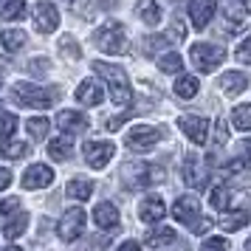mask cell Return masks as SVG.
Instances as JSON below:
<instances>
[{
    "mask_svg": "<svg viewBox=\"0 0 251 251\" xmlns=\"http://www.w3.org/2000/svg\"><path fill=\"white\" fill-rule=\"evenodd\" d=\"M12 99L28 110H46L59 99V91L57 88H37L31 82H17L12 88Z\"/></svg>",
    "mask_w": 251,
    "mask_h": 251,
    "instance_id": "obj_1",
    "label": "cell"
},
{
    "mask_svg": "<svg viewBox=\"0 0 251 251\" xmlns=\"http://www.w3.org/2000/svg\"><path fill=\"white\" fill-rule=\"evenodd\" d=\"M93 71L102 76L107 85H110V96H113V104H130L133 102V91H130V79H127L125 68L119 65H110V62H93Z\"/></svg>",
    "mask_w": 251,
    "mask_h": 251,
    "instance_id": "obj_2",
    "label": "cell"
},
{
    "mask_svg": "<svg viewBox=\"0 0 251 251\" xmlns=\"http://www.w3.org/2000/svg\"><path fill=\"white\" fill-rule=\"evenodd\" d=\"M164 181V170L161 167H152V164H141V161H130L122 167V183L127 189H144V186H152V183Z\"/></svg>",
    "mask_w": 251,
    "mask_h": 251,
    "instance_id": "obj_3",
    "label": "cell"
},
{
    "mask_svg": "<svg viewBox=\"0 0 251 251\" xmlns=\"http://www.w3.org/2000/svg\"><path fill=\"white\" fill-rule=\"evenodd\" d=\"M93 46L99 48V51H104V54H125L127 51V34H125V28H122V23L110 20V23H104L102 28H96Z\"/></svg>",
    "mask_w": 251,
    "mask_h": 251,
    "instance_id": "obj_4",
    "label": "cell"
},
{
    "mask_svg": "<svg viewBox=\"0 0 251 251\" xmlns=\"http://www.w3.org/2000/svg\"><path fill=\"white\" fill-rule=\"evenodd\" d=\"M189 59H192V65L201 74H212L226 59V48L217 46V43H195L189 48Z\"/></svg>",
    "mask_w": 251,
    "mask_h": 251,
    "instance_id": "obj_5",
    "label": "cell"
},
{
    "mask_svg": "<svg viewBox=\"0 0 251 251\" xmlns=\"http://www.w3.org/2000/svg\"><path fill=\"white\" fill-rule=\"evenodd\" d=\"M183 181H186V186H192V189H203L206 181H209V164L198 152H189L183 158Z\"/></svg>",
    "mask_w": 251,
    "mask_h": 251,
    "instance_id": "obj_6",
    "label": "cell"
},
{
    "mask_svg": "<svg viewBox=\"0 0 251 251\" xmlns=\"http://www.w3.org/2000/svg\"><path fill=\"white\" fill-rule=\"evenodd\" d=\"M82 231H85V212H82V209H68V212L62 215V220L57 223L59 240H62V243H74Z\"/></svg>",
    "mask_w": 251,
    "mask_h": 251,
    "instance_id": "obj_7",
    "label": "cell"
},
{
    "mask_svg": "<svg viewBox=\"0 0 251 251\" xmlns=\"http://www.w3.org/2000/svg\"><path fill=\"white\" fill-rule=\"evenodd\" d=\"M125 141H127L130 150L144 152V150H152L161 141V130H155V127H150V125H138V127H133V130L127 133Z\"/></svg>",
    "mask_w": 251,
    "mask_h": 251,
    "instance_id": "obj_8",
    "label": "cell"
},
{
    "mask_svg": "<svg viewBox=\"0 0 251 251\" xmlns=\"http://www.w3.org/2000/svg\"><path fill=\"white\" fill-rule=\"evenodd\" d=\"M59 25V12L54 3H48V0H40L34 6V28L40 34H51V31H57Z\"/></svg>",
    "mask_w": 251,
    "mask_h": 251,
    "instance_id": "obj_9",
    "label": "cell"
},
{
    "mask_svg": "<svg viewBox=\"0 0 251 251\" xmlns=\"http://www.w3.org/2000/svg\"><path fill=\"white\" fill-rule=\"evenodd\" d=\"M113 141H88L85 144V161H88V167H93V170H102V167H107V161L113 158Z\"/></svg>",
    "mask_w": 251,
    "mask_h": 251,
    "instance_id": "obj_10",
    "label": "cell"
},
{
    "mask_svg": "<svg viewBox=\"0 0 251 251\" xmlns=\"http://www.w3.org/2000/svg\"><path fill=\"white\" fill-rule=\"evenodd\" d=\"M172 217H175L178 223L192 226L195 220L201 217V201H198L195 195H183V198H178L175 206H172Z\"/></svg>",
    "mask_w": 251,
    "mask_h": 251,
    "instance_id": "obj_11",
    "label": "cell"
},
{
    "mask_svg": "<svg viewBox=\"0 0 251 251\" xmlns=\"http://www.w3.org/2000/svg\"><path fill=\"white\" fill-rule=\"evenodd\" d=\"M181 130L186 133V138L192 141V144H206V138H209V122L201 119V116H181Z\"/></svg>",
    "mask_w": 251,
    "mask_h": 251,
    "instance_id": "obj_12",
    "label": "cell"
},
{
    "mask_svg": "<svg viewBox=\"0 0 251 251\" xmlns=\"http://www.w3.org/2000/svg\"><path fill=\"white\" fill-rule=\"evenodd\" d=\"M54 183V170L46 167V164H34V167H28L23 175V186L25 189H46Z\"/></svg>",
    "mask_w": 251,
    "mask_h": 251,
    "instance_id": "obj_13",
    "label": "cell"
},
{
    "mask_svg": "<svg viewBox=\"0 0 251 251\" xmlns=\"http://www.w3.org/2000/svg\"><path fill=\"white\" fill-rule=\"evenodd\" d=\"M57 125H59V130H65V133H85V130L91 127V122H88V116L79 113V110H62V113L57 116Z\"/></svg>",
    "mask_w": 251,
    "mask_h": 251,
    "instance_id": "obj_14",
    "label": "cell"
},
{
    "mask_svg": "<svg viewBox=\"0 0 251 251\" xmlns=\"http://www.w3.org/2000/svg\"><path fill=\"white\" fill-rule=\"evenodd\" d=\"M164 215H167V206H164V201H161L158 195H150V198H144V201H141V206H138V217H141L144 223H158Z\"/></svg>",
    "mask_w": 251,
    "mask_h": 251,
    "instance_id": "obj_15",
    "label": "cell"
},
{
    "mask_svg": "<svg viewBox=\"0 0 251 251\" xmlns=\"http://www.w3.org/2000/svg\"><path fill=\"white\" fill-rule=\"evenodd\" d=\"M215 14V3L212 0H189V20L195 28H206Z\"/></svg>",
    "mask_w": 251,
    "mask_h": 251,
    "instance_id": "obj_16",
    "label": "cell"
},
{
    "mask_svg": "<svg viewBox=\"0 0 251 251\" xmlns=\"http://www.w3.org/2000/svg\"><path fill=\"white\" fill-rule=\"evenodd\" d=\"M223 17H226L228 28H243V25L249 23V9H246V3H240V0H226Z\"/></svg>",
    "mask_w": 251,
    "mask_h": 251,
    "instance_id": "obj_17",
    "label": "cell"
},
{
    "mask_svg": "<svg viewBox=\"0 0 251 251\" xmlns=\"http://www.w3.org/2000/svg\"><path fill=\"white\" fill-rule=\"evenodd\" d=\"M93 220H96V226L104 228V231H113L119 226V209L113 203H99L93 209Z\"/></svg>",
    "mask_w": 251,
    "mask_h": 251,
    "instance_id": "obj_18",
    "label": "cell"
},
{
    "mask_svg": "<svg viewBox=\"0 0 251 251\" xmlns=\"http://www.w3.org/2000/svg\"><path fill=\"white\" fill-rule=\"evenodd\" d=\"M76 99H79L82 104H102V99H104L102 85L96 79H85L79 88H76Z\"/></svg>",
    "mask_w": 251,
    "mask_h": 251,
    "instance_id": "obj_19",
    "label": "cell"
},
{
    "mask_svg": "<svg viewBox=\"0 0 251 251\" xmlns=\"http://www.w3.org/2000/svg\"><path fill=\"white\" fill-rule=\"evenodd\" d=\"M71 147H74V138L71 136H57L48 141V155L54 161H68L71 158Z\"/></svg>",
    "mask_w": 251,
    "mask_h": 251,
    "instance_id": "obj_20",
    "label": "cell"
},
{
    "mask_svg": "<svg viewBox=\"0 0 251 251\" xmlns=\"http://www.w3.org/2000/svg\"><path fill=\"white\" fill-rule=\"evenodd\" d=\"M136 14H138V20H144L147 25H155L161 20V9H158L155 0H138L136 3Z\"/></svg>",
    "mask_w": 251,
    "mask_h": 251,
    "instance_id": "obj_21",
    "label": "cell"
},
{
    "mask_svg": "<svg viewBox=\"0 0 251 251\" xmlns=\"http://www.w3.org/2000/svg\"><path fill=\"white\" fill-rule=\"evenodd\" d=\"M246 85H249V79H246L240 71H226V74L220 76V88H223L226 93H243Z\"/></svg>",
    "mask_w": 251,
    "mask_h": 251,
    "instance_id": "obj_22",
    "label": "cell"
},
{
    "mask_svg": "<svg viewBox=\"0 0 251 251\" xmlns=\"http://www.w3.org/2000/svg\"><path fill=\"white\" fill-rule=\"evenodd\" d=\"M65 192H68V198H74V201H88L93 192V181L91 178H74V181L65 186Z\"/></svg>",
    "mask_w": 251,
    "mask_h": 251,
    "instance_id": "obj_23",
    "label": "cell"
},
{
    "mask_svg": "<svg viewBox=\"0 0 251 251\" xmlns=\"http://www.w3.org/2000/svg\"><path fill=\"white\" fill-rule=\"evenodd\" d=\"M25 228H28V212H17L12 220H6V226H3V234L9 240H17L23 234Z\"/></svg>",
    "mask_w": 251,
    "mask_h": 251,
    "instance_id": "obj_24",
    "label": "cell"
},
{
    "mask_svg": "<svg viewBox=\"0 0 251 251\" xmlns=\"http://www.w3.org/2000/svg\"><path fill=\"white\" fill-rule=\"evenodd\" d=\"M25 31L23 28H6L3 34H0V43H3V48L6 51H20V48L25 46Z\"/></svg>",
    "mask_w": 251,
    "mask_h": 251,
    "instance_id": "obj_25",
    "label": "cell"
},
{
    "mask_svg": "<svg viewBox=\"0 0 251 251\" xmlns=\"http://www.w3.org/2000/svg\"><path fill=\"white\" fill-rule=\"evenodd\" d=\"M170 243H175V231H172L170 226H161V228H155V231L147 234L150 249H164V246H170Z\"/></svg>",
    "mask_w": 251,
    "mask_h": 251,
    "instance_id": "obj_26",
    "label": "cell"
},
{
    "mask_svg": "<svg viewBox=\"0 0 251 251\" xmlns=\"http://www.w3.org/2000/svg\"><path fill=\"white\" fill-rule=\"evenodd\" d=\"M249 220H251L249 212H226V215L220 217V228H223V231H237V228H243Z\"/></svg>",
    "mask_w": 251,
    "mask_h": 251,
    "instance_id": "obj_27",
    "label": "cell"
},
{
    "mask_svg": "<svg viewBox=\"0 0 251 251\" xmlns=\"http://www.w3.org/2000/svg\"><path fill=\"white\" fill-rule=\"evenodd\" d=\"M198 79L195 76H189V74H183V76H178V82H175V96H181V99H192V96H198Z\"/></svg>",
    "mask_w": 251,
    "mask_h": 251,
    "instance_id": "obj_28",
    "label": "cell"
},
{
    "mask_svg": "<svg viewBox=\"0 0 251 251\" xmlns=\"http://www.w3.org/2000/svg\"><path fill=\"white\" fill-rule=\"evenodd\" d=\"M183 65L181 54H175V51H170V54H164V57H158V68L164 71V74H178Z\"/></svg>",
    "mask_w": 251,
    "mask_h": 251,
    "instance_id": "obj_29",
    "label": "cell"
},
{
    "mask_svg": "<svg viewBox=\"0 0 251 251\" xmlns=\"http://www.w3.org/2000/svg\"><path fill=\"white\" fill-rule=\"evenodd\" d=\"M231 122L237 130H251V104H240L231 113Z\"/></svg>",
    "mask_w": 251,
    "mask_h": 251,
    "instance_id": "obj_30",
    "label": "cell"
},
{
    "mask_svg": "<svg viewBox=\"0 0 251 251\" xmlns=\"http://www.w3.org/2000/svg\"><path fill=\"white\" fill-rule=\"evenodd\" d=\"M25 12V0H9L6 6H3V20H17V17H23Z\"/></svg>",
    "mask_w": 251,
    "mask_h": 251,
    "instance_id": "obj_31",
    "label": "cell"
},
{
    "mask_svg": "<svg viewBox=\"0 0 251 251\" xmlns=\"http://www.w3.org/2000/svg\"><path fill=\"white\" fill-rule=\"evenodd\" d=\"M59 54L65 59H79L82 57V51H79V46L74 43V37H62V40H59Z\"/></svg>",
    "mask_w": 251,
    "mask_h": 251,
    "instance_id": "obj_32",
    "label": "cell"
},
{
    "mask_svg": "<svg viewBox=\"0 0 251 251\" xmlns=\"http://www.w3.org/2000/svg\"><path fill=\"white\" fill-rule=\"evenodd\" d=\"M3 155H6V158H25V155H28V144H25V141H9V144L3 147Z\"/></svg>",
    "mask_w": 251,
    "mask_h": 251,
    "instance_id": "obj_33",
    "label": "cell"
},
{
    "mask_svg": "<svg viewBox=\"0 0 251 251\" xmlns=\"http://www.w3.org/2000/svg\"><path fill=\"white\" fill-rule=\"evenodd\" d=\"M48 127H51L48 125V119H28V122H25V130H28L34 138H46Z\"/></svg>",
    "mask_w": 251,
    "mask_h": 251,
    "instance_id": "obj_34",
    "label": "cell"
},
{
    "mask_svg": "<svg viewBox=\"0 0 251 251\" xmlns=\"http://www.w3.org/2000/svg\"><path fill=\"white\" fill-rule=\"evenodd\" d=\"M17 127V116L14 113H0V138H9Z\"/></svg>",
    "mask_w": 251,
    "mask_h": 251,
    "instance_id": "obj_35",
    "label": "cell"
},
{
    "mask_svg": "<svg viewBox=\"0 0 251 251\" xmlns=\"http://www.w3.org/2000/svg\"><path fill=\"white\" fill-rule=\"evenodd\" d=\"M167 43H170V40H167L164 34L147 37V40H144V54H150V57H152L155 51H161V48H167Z\"/></svg>",
    "mask_w": 251,
    "mask_h": 251,
    "instance_id": "obj_36",
    "label": "cell"
},
{
    "mask_svg": "<svg viewBox=\"0 0 251 251\" xmlns=\"http://www.w3.org/2000/svg\"><path fill=\"white\" fill-rule=\"evenodd\" d=\"M209 203L215 206V209H226V206H228V189H226V186H215Z\"/></svg>",
    "mask_w": 251,
    "mask_h": 251,
    "instance_id": "obj_37",
    "label": "cell"
},
{
    "mask_svg": "<svg viewBox=\"0 0 251 251\" xmlns=\"http://www.w3.org/2000/svg\"><path fill=\"white\" fill-rule=\"evenodd\" d=\"M234 59H237V62H246V65H251V37H246V40L237 46V51H234Z\"/></svg>",
    "mask_w": 251,
    "mask_h": 251,
    "instance_id": "obj_38",
    "label": "cell"
},
{
    "mask_svg": "<svg viewBox=\"0 0 251 251\" xmlns=\"http://www.w3.org/2000/svg\"><path fill=\"white\" fill-rule=\"evenodd\" d=\"M201 251H228V240L226 237H209V240H203Z\"/></svg>",
    "mask_w": 251,
    "mask_h": 251,
    "instance_id": "obj_39",
    "label": "cell"
},
{
    "mask_svg": "<svg viewBox=\"0 0 251 251\" xmlns=\"http://www.w3.org/2000/svg\"><path fill=\"white\" fill-rule=\"evenodd\" d=\"M170 43H181L183 37H186V25H183V20H172V28L170 34H164Z\"/></svg>",
    "mask_w": 251,
    "mask_h": 251,
    "instance_id": "obj_40",
    "label": "cell"
},
{
    "mask_svg": "<svg viewBox=\"0 0 251 251\" xmlns=\"http://www.w3.org/2000/svg\"><path fill=\"white\" fill-rule=\"evenodd\" d=\"M12 212H20V198H6L0 203V220H6Z\"/></svg>",
    "mask_w": 251,
    "mask_h": 251,
    "instance_id": "obj_41",
    "label": "cell"
},
{
    "mask_svg": "<svg viewBox=\"0 0 251 251\" xmlns=\"http://www.w3.org/2000/svg\"><path fill=\"white\" fill-rule=\"evenodd\" d=\"M48 65H51L48 59L37 57V59H31V65H28V74H31V76H46V74H48Z\"/></svg>",
    "mask_w": 251,
    "mask_h": 251,
    "instance_id": "obj_42",
    "label": "cell"
},
{
    "mask_svg": "<svg viewBox=\"0 0 251 251\" xmlns=\"http://www.w3.org/2000/svg\"><path fill=\"white\" fill-rule=\"evenodd\" d=\"M228 141V125L223 122V119H217V127H215V144L217 147H223Z\"/></svg>",
    "mask_w": 251,
    "mask_h": 251,
    "instance_id": "obj_43",
    "label": "cell"
},
{
    "mask_svg": "<svg viewBox=\"0 0 251 251\" xmlns=\"http://www.w3.org/2000/svg\"><path fill=\"white\" fill-rule=\"evenodd\" d=\"M209 228H212V217H198V220L192 223V231H195V234H206Z\"/></svg>",
    "mask_w": 251,
    "mask_h": 251,
    "instance_id": "obj_44",
    "label": "cell"
},
{
    "mask_svg": "<svg viewBox=\"0 0 251 251\" xmlns=\"http://www.w3.org/2000/svg\"><path fill=\"white\" fill-rule=\"evenodd\" d=\"M68 6H71L76 14H85L88 9H91V0H68Z\"/></svg>",
    "mask_w": 251,
    "mask_h": 251,
    "instance_id": "obj_45",
    "label": "cell"
},
{
    "mask_svg": "<svg viewBox=\"0 0 251 251\" xmlns=\"http://www.w3.org/2000/svg\"><path fill=\"white\" fill-rule=\"evenodd\" d=\"M127 119H130V113H122V116H116V119H110V122H107V130H119Z\"/></svg>",
    "mask_w": 251,
    "mask_h": 251,
    "instance_id": "obj_46",
    "label": "cell"
},
{
    "mask_svg": "<svg viewBox=\"0 0 251 251\" xmlns=\"http://www.w3.org/2000/svg\"><path fill=\"white\" fill-rule=\"evenodd\" d=\"M9 183H12V172L6 167H0V189H9Z\"/></svg>",
    "mask_w": 251,
    "mask_h": 251,
    "instance_id": "obj_47",
    "label": "cell"
},
{
    "mask_svg": "<svg viewBox=\"0 0 251 251\" xmlns=\"http://www.w3.org/2000/svg\"><path fill=\"white\" fill-rule=\"evenodd\" d=\"M119 251H141V246H138L136 240H125V243L119 246Z\"/></svg>",
    "mask_w": 251,
    "mask_h": 251,
    "instance_id": "obj_48",
    "label": "cell"
},
{
    "mask_svg": "<svg viewBox=\"0 0 251 251\" xmlns=\"http://www.w3.org/2000/svg\"><path fill=\"white\" fill-rule=\"evenodd\" d=\"M240 152H243V158L251 161V138H246L243 144H240Z\"/></svg>",
    "mask_w": 251,
    "mask_h": 251,
    "instance_id": "obj_49",
    "label": "cell"
},
{
    "mask_svg": "<svg viewBox=\"0 0 251 251\" xmlns=\"http://www.w3.org/2000/svg\"><path fill=\"white\" fill-rule=\"evenodd\" d=\"M6 251H23V249H17V246H9V249H6Z\"/></svg>",
    "mask_w": 251,
    "mask_h": 251,
    "instance_id": "obj_50",
    "label": "cell"
},
{
    "mask_svg": "<svg viewBox=\"0 0 251 251\" xmlns=\"http://www.w3.org/2000/svg\"><path fill=\"white\" fill-rule=\"evenodd\" d=\"M246 251H251V237H249V243H246Z\"/></svg>",
    "mask_w": 251,
    "mask_h": 251,
    "instance_id": "obj_51",
    "label": "cell"
}]
</instances>
